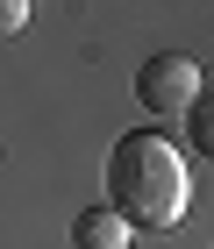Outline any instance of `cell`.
<instances>
[{
	"label": "cell",
	"mask_w": 214,
	"mask_h": 249,
	"mask_svg": "<svg viewBox=\"0 0 214 249\" xmlns=\"http://www.w3.org/2000/svg\"><path fill=\"white\" fill-rule=\"evenodd\" d=\"M107 199H115V213L129 228H172V221H186L193 178H186L178 142H164L150 128H129L107 150Z\"/></svg>",
	"instance_id": "obj_1"
},
{
	"label": "cell",
	"mask_w": 214,
	"mask_h": 249,
	"mask_svg": "<svg viewBox=\"0 0 214 249\" xmlns=\"http://www.w3.org/2000/svg\"><path fill=\"white\" fill-rule=\"evenodd\" d=\"M200 86H207V78H200V64L186 57V50H157V57H143V71H136V100L150 107V114H164V121L186 114Z\"/></svg>",
	"instance_id": "obj_2"
},
{
	"label": "cell",
	"mask_w": 214,
	"mask_h": 249,
	"mask_svg": "<svg viewBox=\"0 0 214 249\" xmlns=\"http://www.w3.org/2000/svg\"><path fill=\"white\" fill-rule=\"evenodd\" d=\"M72 249H129V221L115 207H86L72 221Z\"/></svg>",
	"instance_id": "obj_3"
},
{
	"label": "cell",
	"mask_w": 214,
	"mask_h": 249,
	"mask_svg": "<svg viewBox=\"0 0 214 249\" xmlns=\"http://www.w3.org/2000/svg\"><path fill=\"white\" fill-rule=\"evenodd\" d=\"M178 121H186V142H193L200 157H214V86H200V93H193V107H186Z\"/></svg>",
	"instance_id": "obj_4"
},
{
	"label": "cell",
	"mask_w": 214,
	"mask_h": 249,
	"mask_svg": "<svg viewBox=\"0 0 214 249\" xmlns=\"http://www.w3.org/2000/svg\"><path fill=\"white\" fill-rule=\"evenodd\" d=\"M29 29V0H0V36H21Z\"/></svg>",
	"instance_id": "obj_5"
}]
</instances>
